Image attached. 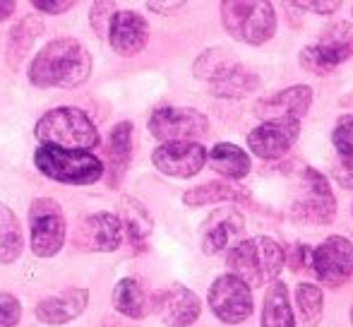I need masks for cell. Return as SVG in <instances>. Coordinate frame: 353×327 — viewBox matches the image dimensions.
<instances>
[{"mask_svg":"<svg viewBox=\"0 0 353 327\" xmlns=\"http://www.w3.org/2000/svg\"><path fill=\"white\" fill-rule=\"evenodd\" d=\"M210 121L197 108L185 106H161L149 118V132L157 140L166 142H195L197 137L207 135Z\"/></svg>","mask_w":353,"mask_h":327,"instance_id":"cell-7","label":"cell"},{"mask_svg":"<svg viewBox=\"0 0 353 327\" xmlns=\"http://www.w3.org/2000/svg\"><path fill=\"white\" fill-rule=\"evenodd\" d=\"M34 164L43 176L58 183H68V186H92L103 176L101 159L82 150L41 145L34 152Z\"/></svg>","mask_w":353,"mask_h":327,"instance_id":"cell-4","label":"cell"},{"mask_svg":"<svg viewBox=\"0 0 353 327\" xmlns=\"http://www.w3.org/2000/svg\"><path fill=\"white\" fill-rule=\"evenodd\" d=\"M298 132H301V126L293 118L265 121L248 135V147L260 159H279L281 155H286L296 145Z\"/></svg>","mask_w":353,"mask_h":327,"instance_id":"cell-15","label":"cell"},{"mask_svg":"<svg viewBox=\"0 0 353 327\" xmlns=\"http://www.w3.org/2000/svg\"><path fill=\"white\" fill-rule=\"evenodd\" d=\"M195 77L205 80L216 97H245L257 87V77L243 68L226 48H210L195 61Z\"/></svg>","mask_w":353,"mask_h":327,"instance_id":"cell-5","label":"cell"},{"mask_svg":"<svg viewBox=\"0 0 353 327\" xmlns=\"http://www.w3.org/2000/svg\"><path fill=\"white\" fill-rule=\"evenodd\" d=\"M286 255L283 248L270 236H255V239L241 241L236 248L228 250L226 265L231 275L241 277L248 286H262L267 281H276Z\"/></svg>","mask_w":353,"mask_h":327,"instance_id":"cell-3","label":"cell"},{"mask_svg":"<svg viewBox=\"0 0 353 327\" xmlns=\"http://www.w3.org/2000/svg\"><path fill=\"white\" fill-rule=\"evenodd\" d=\"M154 166L173 178H192L207 164V150L200 142H166L152 155Z\"/></svg>","mask_w":353,"mask_h":327,"instance_id":"cell-14","label":"cell"},{"mask_svg":"<svg viewBox=\"0 0 353 327\" xmlns=\"http://www.w3.org/2000/svg\"><path fill=\"white\" fill-rule=\"evenodd\" d=\"M332 142H334L336 152L344 159H353V113L336 121V128L332 132Z\"/></svg>","mask_w":353,"mask_h":327,"instance_id":"cell-30","label":"cell"},{"mask_svg":"<svg viewBox=\"0 0 353 327\" xmlns=\"http://www.w3.org/2000/svg\"><path fill=\"white\" fill-rule=\"evenodd\" d=\"M34 135L41 145L82 152L94 150L101 140L92 118L72 106H58L53 111L43 113L34 126Z\"/></svg>","mask_w":353,"mask_h":327,"instance_id":"cell-2","label":"cell"},{"mask_svg":"<svg viewBox=\"0 0 353 327\" xmlns=\"http://www.w3.org/2000/svg\"><path fill=\"white\" fill-rule=\"evenodd\" d=\"M22 229H19V221L14 217V212L10 207H5L0 202V262L8 265L14 262L22 255Z\"/></svg>","mask_w":353,"mask_h":327,"instance_id":"cell-27","label":"cell"},{"mask_svg":"<svg viewBox=\"0 0 353 327\" xmlns=\"http://www.w3.org/2000/svg\"><path fill=\"white\" fill-rule=\"evenodd\" d=\"M149 39V24L140 12L121 10L113 14L108 24V41L111 48L121 56H137Z\"/></svg>","mask_w":353,"mask_h":327,"instance_id":"cell-18","label":"cell"},{"mask_svg":"<svg viewBox=\"0 0 353 327\" xmlns=\"http://www.w3.org/2000/svg\"><path fill=\"white\" fill-rule=\"evenodd\" d=\"M92 75V56L77 39H56L34 56L29 82L39 89L79 87Z\"/></svg>","mask_w":353,"mask_h":327,"instance_id":"cell-1","label":"cell"},{"mask_svg":"<svg viewBox=\"0 0 353 327\" xmlns=\"http://www.w3.org/2000/svg\"><path fill=\"white\" fill-rule=\"evenodd\" d=\"M121 221L128 231V239L132 244H144L147 236L152 234V217H149L147 207L135 197H123L121 200Z\"/></svg>","mask_w":353,"mask_h":327,"instance_id":"cell-26","label":"cell"},{"mask_svg":"<svg viewBox=\"0 0 353 327\" xmlns=\"http://www.w3.org/2000/svg\"><path fill=\"white\" fill-rule=\"evenodd\" d=\"M312 275L327 286H341L353 279V244L344 236H330L315 248Z\"/></svg>","mask_w":353,"mask_h":327,"instance_id":"cell-11","label":"cell"},{"mask_svg":"<svg viewBox=\"0 0 353 327\" xmlns=\"http://www.w3.org/2000/svg\"><path fill=\"white\" fill-rule=\"evenodd\" d=\"M113 306H116L118 313H123L125 318L132 320H142L147 315V296L144 289L140 286L137 279H121L113 289Z\"/></svg>","mask_w":353,"mask_h":327,"instance_id":"cell-25","label":"cell"},{"mask_svg":"<svg viewBox=\"0 0 353 327\" xmlns=\"http://www.w3.org/2000/svg\"><path fill=\"white\" fill-rule=\"evenodd\" d=\"M14 10H17V5H14V3H10V0H0V22H3V19H8Z\"/></svg>","mask_w":353,"mask_h":327,"instance_id":"cell-37","label":"cell"},{"mask_svg":"<svg viewBox=\"0 0 353 327\" xmlns=\"http://www.w3.org/2000/svg\"><path fill=\"white\" fill-rule=\"evenodd\" d=\"M221 22L233 39L250 43V46L270 41L276 32L274 5L265 0H255V3L226 0L221 3Z\"/></svg>","mask_w":353,"mask_h":327,"instance_id":"cell-6","label":"cell"},{"mask_svg":"<svg viewBox=\"0 0 353 327\" xmlns=\"http://www.w3.org/2000/svg\"><path fill=\"white\" fill-rule=\"evenodd\" d=\"M87 301H89L87 289H68L58 296L43 299L34 308V315L43 325H65L82 315V310L87 308Z\"/></svg>","mask_w":353,"mask_h":327,"instance_id":"cell-20","label":"cell"},{"mask_svg":"<svg viewBox=\"0 0 353 327\" xmlns=\"http://www.w3.org/2000/svg\"><path fill=\"white\" fill-rule=\"evenodd\" d=\"M296 217L312 224H330L336 215V200L332 195L330 181L315 168H305L303 173V195L296 202Z\"/></svg>","mask_w":353,"mask_h":327,"instance_id":"cell-12","label":"cell"},{"mask_svg":"<svg viewBox=\"0 0 353 327\" xmlns=\"http://www.w3.org/2000/svg\"><path fill=\"white\" fill-rule=\"evenodd\" d=\"M183 3H149V10H157V12L168 14V10H181Z\"/></svg>","mask_w":353,"mask_h":327,"instance_id":"cell-36","label":"cell"},{"mask_svg":"<svg viewBox=\"0 0 353 327\" xmlns=\"http://www.w3.org/2000/svg\"><path fill=\"white\" fill-rule=\"evenodd\" d=\"M334 181L339 183L341 188H353V159H344L334 164Z\"/></svg>","mask_w":353,"mask_h":327,"instance_id":"cell-33","label":"cell"},{"mask_svg":"<svg viewBox=\"0 0 353 327\" xmlns=\"http://www.w3.org/2000/svg\"><path fill=\"white\" fill-rule=\"evenodd\" d=\"M202 304L195 291L183 284H173L157 296V313L168 327H190L200 318Z\"/></svg>","mask_w":353,"mask_h":327,"instance_id":"cell-17","label":"cell"},{"mask_svg":"<svg viewBox=\"0 0 353 327\" xmlns=\"http://www.w3.org/2000/svg\"><path fill=\"white\" fill-rule=\"evenodd\" d=\"M243 231H245V219L241 212L236 207H219L202 224L200 246L207 255H219L241 244Z\"/></svg>","mask_w":353,"mask_h":327,"instance_id":"cell-13","label":"cell"},{"mask_svg":"<svg viewBox=\"0 0 353 327\" xmlns=\"http://www.w3.org/2000/svg\"><path fill=\"white\" fill-rule=\"evenodd\" d=\"M22 318V306L12 294L0 291V327H14Z\"/></svg>","mask_w":353,"mask_h":327,"instance_id":"cell-31","label":"cell"},{"mask_svg":"<svg viewBox=\"0 0 353 327\" xmlns=\"http://www.w3.org/2000/svg\"><path fill=\"white\" fill-rule=\"evenodd\" d=\"M248 200H250V192L243 186H231V183H221V181L197 186L183 195V202L190 207L214 205V202H248Z\"/></svg>","mask_w":353,"mask_h":327,"instance_id":"cell-22","label":"cell"},{"mask_svg":"<svg viewBox=\"0 0 353 327\" xmlns=\"http://www.w3.org/2000/svg\"><path fill=\"white\" fill-rule=\"evenodd\" d=\"M34 8L41 10V12H51V14H58V12H65V10L72 8L70 0H65V3H48V0H34Z\"/></svg>","mask_w":353,"mask_h":327,"instance_id":"cell-35","label":"cell"},{"mask_svg":"<svg viewBox=\"0 0 353 327\" xmlns=\"http://www.w3.org/2000/svg\"><path fill=\"white\" fill-rule=\"evenodd\" d=\"M123 241V221L111 212H97L84 217L74 234V244L87 252H111Z\"/></svg>","mask_w":353,"mask_h":327,"instance_id":"cell-16","label":"cell"},{"mask_svg":"<svg viewBox=\"0 0 353 327\" xmlns=\"http://www.w3.org/2000/svg\"><path fill=\"white\" fill-rule=\"evenodd\" d=\"M32 229V250L39 257H53L65 244V217L56 200L39 197L29 210Z\"/></svg>","mask_w":353,"mask_h":327,"instance_id":"cell-8","label":"cell"},{"mask_svg":"<svg viewBox=\"0 0 353 327\" xmlns=\"http://www.w3.org/2000/svg\"><path fill=\"white\" fill-rule=\"evenodd\" d=\"M293 8H301V10H312V12H320V14H330L334 10L341 8L339 0H327V3H293Z\"/></svg>","mask_w":353,"mask_h":327,"instance_id":"cell-34","label":"cell"},{"mask_svg":"<svg viewBox=\"0 0 353 327\" xmlns=\"http://www.w3.org/2000/svg\"><path fill=\"white\" fill-rule=\"evenodd\" d=\"M296 301L298 308L303 313V320H305L310 327H315L322 318V291L320 286L315 284H298L296 289Z\"/></svg>","mask_w":353,"mask_h":327,"instance_id":"cell-29","label":"cell"},{"mask_svg":"<svg viewBox=\"0 0 353 327\" xmlns=\"http://www.w3.org/2000/svg\"><path fill=\"white\" fill-rule=\"evenodd\" d=\"M210 164L214 171L231 178V181H241L250 173V157L231 142H219L216 147H212Z\"/></svg>","mask_w":353,"mask_h":327,"instance_id":"cell-24","label":"cell"},{"mask_svg":"<svg viewBox=\"0 0 353 327\" xmlns=\"http://www.w3.org/2000/svg\"><path fill=\"white\" fill-rule=\"evenodd\" d=\"M106 155H108V181H111V186H118L121 178L125 176L128 164H130V157H132V123L130 121L118 123L111 130Z\"/></svg>","mask_w":353,"mask_h":327,"instance_id":"cell-21","label":"cell"},{"mask_svg":"<svg viewBox=\"0 0 353 327\" xmlns=\"http://www.w3.org/2000/svg\"><path fill=\"white\" fill-rule=\"evenodd\" d=\"M262 327H296L288 289L279 279L272 281V286L267 289L265 306H262Z\"/></svg>","mask_w":353,"mask_h":327,"instance_id":"cell-23","label":"cell"},{"mask_svg":"<svg viewBox=\"0 0 353 327\" xmlns=\"http://www.w3.org/2000/svg\"><path fill=\"white\" fill-rule=\"evenodd\" d=\"M210 308L221 323L238 325L250 318L252 313V294L250 286L236 275H221L210 286Z\"/></svg>","mask_w":353,"mask_h":327,"instance_id":"cell-10","label":"cell"},{"mask_svg":"<svg viewBox=\"0 0 353 327\" xmlns=\"http://www.w3.org/2000/svg\"><path fill=\"white\" fill-rule=\"evenodd\" d=\"M43 24L34 17H27L17 24V27L10 32V39H8V66L10 68H17L19 61L24 58V53L29 51L37 37L41 34Z\"/></svg>","mask_w":353,"mask_h":327,"instance_id":"cell-28","label":"cell"},{"mask_svg":"<svg viewBox=\"0 0 353 327\" xmlns=\"http://www.w3.org/2000/svg\"><path fill=\"white\" fill-rule=\"evenodd\" d=\"M353 56V29L349 24L330 27L315 43L303 48L301 66L317 75H325L332 68L341 66Z\"/></svg>","mask_w":353,"mask_h":327,"instance_id":"cell-9","label":"cell"},{"mask_svg":"<svg viewBox=\"0 0 353 327\" xmlns=\"http://www.w3.org/2000/svg\"><path fill=\"white\" fill-rule=\"evenodd\" d=\"M312 255H315V250L303 244L293 246L291 248V270L293 272H305L310 270L312 272Z\"/></svg>","mask_w":353,"mask_h":327,"instance_id":"cell-32","label":"cell"},{"mask_svg":"<svg viewBox=\"0 0 353 327\" xmlns=\"http://www.w3.org/2000/svg\"><path fill=\"white\" fill-rule=\"evenodd\" d=\"M312 103V89L307 84H296V87L281 89L279 94L265 99L257 103V113L265 121H279V118H293L301 121Z\"/></svg>","mask_w":353,"mask_h":327,"instance_id":"cell-19","label":"cell"}]
</instances>
